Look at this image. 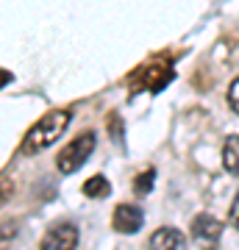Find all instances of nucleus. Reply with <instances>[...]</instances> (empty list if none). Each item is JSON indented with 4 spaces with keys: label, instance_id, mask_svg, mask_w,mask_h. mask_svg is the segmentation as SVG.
Masks as SVG:
<instances>
[{
    "label": "nucleus",
    "instance_id": "9b49d317",
    "mask_svg": "<svg viewBox=\"0 0 239 250\" xmlns=\"http://www.w3.org/2000/svg\"><path fill=\"white\" fill-rule=\"evenodd\" d=\"M228 103H231V108L239 114V78L228 86Z\"/></svg>",
    "mask_w": 239,
    "mask_h": 250
},
{
    "label": "nucleus",
    "instance_id": "4468645a",
    "mask_svg": "<svg viewBox=\"0 0 239 250\" xmlns=\"http://www.w3.org/2000/svg\"><path fill=\"white\" fill-rule=\"evenodd\" d=\"M11 195V181H0V203H6Z\"/></svg>",
    "mask_w": 239,
    "mask_h": 250
},
{
    "label": "nucleus",
    "instance_id": "423d86ee",
    "mask_svg": "<svg viewBox=\"0 0 239 250\" xmlns=\"http://www.w3.org/2000/svg\"><path fill=\"white\" fill-rule=\"evenodd\" d=\"M192 236L200 242H217L222 236V223L212 214H197L192 220Z\"/></svg>",
    "mask_w": 239,
    "mask_h": 250
},
{
    "label": "nucleus",
    "instance_id": "6e6552de",
    "mask_svg": "<svg viewBox=\"0 0 239 250\" xmlns=\"http://www.w3.org/2000/svg\"><path fill=\"white\" fill-rule=\"evenodd\" d=\"M222 167L231 175H239V136H228L222 145Z\"/></svg>",
    "mask_w": 239,
    "mask_h": 250
},
{
    "label": "nucleus",
    "instance_id": "0eeeda50",
    "mask_svg": "<svg viewBox=\"0 0 239 250\" xmlns=\"http://www.w3.org/2000/svg\"><path fill=\"white\" fill-rule=\"evenodd\" d=\"M184 242H186V236L178 228H159V231L151 236V248H184Z\"/></svg>",
    "mask_w": 239,
    "mask_h": 250
},
{
    "label": "nucleus",
    "instance_id": "7ed1b4c3",
    "mask_svg": "<svg viewBox=\"0 0 239 250\" xmlns=\"http://www.w3.org/2000/svg\"><path fill=\"white\" fill-rule=\"evenodd\" d=\"M145 223V214H142L139 206L133 203H120L114 208V217H111V225H114V231L120 233H136Z\"/></svg>",
    "mask_w": 239,
    "mask_h": 250
},
{
    "label": "nucleus",
    "instance_id": "f8f14e48",
    "mask_svg": "<svg viewBox=\"0 0 239 250\" xmlns=\"http://www.w3.org/2000/svg\"><path fill=\"white\" fill-rule=\"evenodd\" d=\"M231 225L239 231V195L234 197V206H231Z\"/></svg>",
    "mask_w": 239,
    "mask_h": 250
},
{
    "label": "nucleus",
    "instance_id": "f257e3e1",
    "mask_svg": "<svg viewBox=\"0 0 239 250\" xmlns=\"http://www.w3.org/2000/svg\"><path fill=\"white\" fill-rule=\"evenodd\" d=\"M70 123H72V111H70V108H56V111H47V114L39 117V120L28 128L25 139H22V145H20V153L34 156V153L50 147V145H53L56 139L70 128Z\"/></svg>",
    "mask_w": 239,
    "mask_h": 250
},
{
    "label": "nucleus",
    "instance_id": "f03ea898",
    "mask_svg": "<svg viewBox=\"0 0 239 250\" xmlns=\"http://www.w3.org/2000/svg\"><path fill=\"white\" fill-rule=\"evenodd\" d=\"M95 145H98V139H95V134H92V131H84V134H78L62 153H59V159H56V167H59V172H64V175L78 172L81 167L87 164V159L92 156Z\"/></svg>",
    "mask_w": 239,
    "mask_h": 250
},
{
    "label": "nucleus",
    "instance_id": "ddd939ff",
    "mask_svg": "<svg viewBox=\"0 0 239 250\" xmlns=\"http://www.w3.org/2000/svg\"><path fill=\"white\" fill-rule=\"evenodd\" d=\"M14 233H17V228H14V225H11V223L0 225V242H3V239H11Z\"/></svg>",
    "mask_w": 239,
    "mask_h": 250
},
{
    "label": "nucleus",
    "instance_id": "39448f33",
    "mask_svg": "<svg viewBox=\"0 0 239 250\" xmlns=\"http://www.w3.org/2000/svg\"><path fill=\"white\" fill-rule=\"evenodd\" d=\"M170 81H173V70H170V64H151V67H145L139 75V86L148 92H161L167 86Z\"/></svg>",
    "mask_w": 239,
    "mask_h": 250
},
{
    "label": "nucleus",
    "instance_id": "20e7f679",
    "mask_svg": "<svg viewBox=\"0 0 239 250\" xmlns=\"http://www.w3.org/2000/svg\"><path fill=\"white\" fill-rule=\"evenodd\" d=\"M75 245H78V228L72 223H59L42 236V248H50V250H67V248H75Z\"/></svg>",
    "mask_w": 239,
    "mask_h": 250
},
{
    "label": "nucleus",
    "instance_id": "9d476101",
    "mask_svg": "<svg viewBox=\"0 0 239 250\" xmlns=\"http://www.w3.org/2000/svg\"><path fill=\"white\" fill-rule=\"evenodd\" d=\"M153 178H156V172H153V170L142 172L139 178L133 181V189H136L139 195H145V192H151V189H153Z\"/></svg>",
    "mask_w": 239,
    "mask_h": 250
},
{
    "label": "nucleus",
    "instance_id": "1a4fd4ad",
    "mask_svg": "<svg viewBox=\"0 0 239 250\" xmlns=\"http://www.w3.org/2000/svg\"><path fill=\"white\" fill-rule=\"evenodd\" d=\"M109 192H111V184L106 181V175H95L84 184V195L89 197H109Z\"/></svg>",
    "mask_w": 239,
    "mask_h": 250
}]
</instances>
